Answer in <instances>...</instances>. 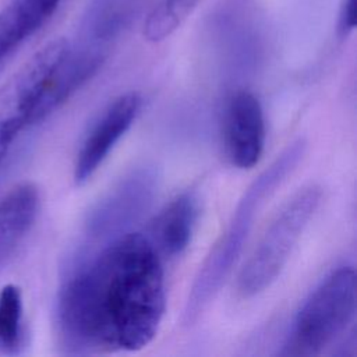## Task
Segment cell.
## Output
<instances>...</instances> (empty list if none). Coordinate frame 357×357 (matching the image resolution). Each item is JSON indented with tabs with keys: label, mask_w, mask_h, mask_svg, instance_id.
<instances>
[{
	"label": "cell",
	"mask_w": 357,
	"mask_h": 357,
	"mask_svg": "<svg viewBox=\"0 0 357 357\" xmlns=\"http://www.w3.org/2000/svg\"><path fill=\"white\" fill-rule=\"evenodd\" d=\"M165 272L153 243L127 231L81 261L59 293L57 326L73 353L138 351L158 335Z\"/></svg>",
	"instance_id": "6da1fadb"
},
{
	"label": "cell",
	"mask_w": 357,
	"mask_h": 357,
	"mask_svg": "<svg viewBox=\"0 0 357 357\" xmlns=\"http://www.w3.org/2000/svg\"><path fill=\"white\" fill-rule=\"evenodd\" d=\"M304 152V139L300 138L289 144V146L245 188L225 231L215 243L192 282L183 314L185 325H192L215 297L231 272L233 265L240 258L259 211L286 177L296 170Z\"/></svg>",
	"instance_id": "7a4b0ae2"
},
{
	"label": "cell",
	"mask_w": 357,
	"mask_h": 357,
	"mask_svg": "<svg viewBox=\"0 0 357 357\" xmlns=\"http://www.w3.org/2000/svg\"><path fill=\"white\" fill-rule=\"evenodd\" d=\"M356 314V273L351 266L333 271L298 310L284 356H318L351 324Z\"/></svg>",
	"instance_id": "3957f363"
},
{
	"label": "cell",
	"mask_w": 357,
	"mask_h": 357,
	"mask_svg": "<svg viewBox=\"0 0 357 357\" xmlns=\"http://www.w3.org/2000/svg\"><path fill=\"white\" fill-rule=\"evenodd\" d=\"M321 197L319 187L308 185L300 188L279 209L238 273L237 290L243 297L262 293L278 279L319 206Z\"/></svg>",
	"instance_id": "277c9868"
},
{
	"label": "cell",
	"mask_w": 357,
	"mask_h": 357,
	"mask_svg": "<svg viewBox=\"0 0 357 357\" xmlns=\"http://www.w3.org/2000/svg\"><path fill=\"white\" fill-rule=\"evenodd\" d=\"M71 42L54 38L42 46L0 88V162L17 135L36 123V109Z\"/></svg>",
	"instance_id": "5b68a950"
},
{
	"label": "cell",
	"mask_w": 357,
	"mask_h": 357,
	"mask_svg": "<svg viewBox=\"0 0 357 357\" xmlns=\"http://www.w3.org/2000/svg\"><path fill=\"white\" fill-rule=\"evenodd\" d=\"M156 180L149 170H137L110 190L88 215L85 230L93 240L110 241L135 222L151 205Z\"/></svg>",
	"instance_id": "8992f818"
},
{
	"label": "cell",
	"mask_w": 357,
	"mask_h": 357,
	"mask_svg": "<svg viewBox=\"0 0 357 357\" xmlns=\"http://www.w3.org/2000/svg\"><path fill=\"white\" fill-rule=\"evenodd\" d=\"M142 105L138 92H126L116 98L102 113L85 137L74 165V181L86 183L102 166L116 144L135 121Z\"/></svg>",
	"instance_id": "52a82bcc"
},
{
	"label": "cell",
	"mask_w": 357,
	"mask_h": 357,
	"mask_svg": "<svg viewBox=\"0 0 357 357\" xmlns=\"http://www.w3.org/2000/svg\"><path fill=\"white\" fill-rule=\"evenodd\" d=\"M223 137L233 166L251 169L259 162L265 145V119L254 93L237 91L231 95L226 106Z\"/></svg>",
	"instance_id": "ba28073f"
},
{
	"label": "cell",
	"mask_w": 357,
	"mask_h": 357,
	"mask_svg": "<svg viewBox=\"0 0 357 357\" xmlns=\"http://www.w3.org/2000/svg\"><path fill=\"white\" fill-rule=\"evenodd\" d=\"M61 0H10L0 10V64L53 17Z\"/></svg>",
	"instance_id": "9c48e42d"
},
{
	"label": "cell",
	"mask_w": 357,
	"mask_h": 357,
	"mask_svg": "<svg viewBox=\"0 0 357 357\" xmlns=\"http://www.w3.org/2000/svg\"><path fill=\"white\" fill-rule=\"evenodd\" d=\"M198 219V199L192 192L173 198L155 218L149 240L159 254L180 255L191 243Z\"/></svg>",
	"instance_id": "30bf717a"
},
{
	"label": "cell",
	"mask_w": 357,
	"mask_h": 357,
	"mask_svg": "<svg viewBox=\"0 0 357 357\" xmlns=\"http://www.w3.org/2000/svg\"><path fill=\"white\" fill-rule=\"evenodd\" d=\"M39 211V191L32 183L15 185L0 198V266L32 229Z\"/></svg>",
	"instance_id": "8fae6325"
},
{
	"label": "cell",
	"mask_w": 357,
	"mask_h": 357,
	"mask_svg": "<svg viewBox=\"0 0 357 357\" xmlns=\"http://www.w3.org/2000/svg\"><path fill=\"white\" fill-rule=\"evenodd\" d=\"M25 346L22 296L17 286L7 284L0 291V356H17Z\"/></svg>",
	"instance_id": "7c38bea8"
},
{
	"label": "cell",
	"mask_w": 357,
	"mask_h": 357,
	"mask_svg": "<svg viewBox=\"0 0 357 357\" xmlns=\"http://www.w3.org/2000/svg\"><path fill=\"white\" fill-rule=\"evenodd\" d=\"M199 0H160L144 22V36L156 43L170 36L192 14Z\"/></svg>",
	"instance_id": "4fadbf2b"
},
{
	"label": "cell",
	"mask_w": 357,
	"mask_h": 357,
	"mask_svg": "<svg viewBox=\"0 0 357 357\" xmlns=\"http://www.w3.org/2000/svg\"><path fill=\"white\" fill-rule=\"evenodd\" d=\"M356 0H343L340 13H339V22L337 31L342 36H347L356 28Z\"/></svg>",
	"instance_id": "5bb4252c"
}]
</instances>
